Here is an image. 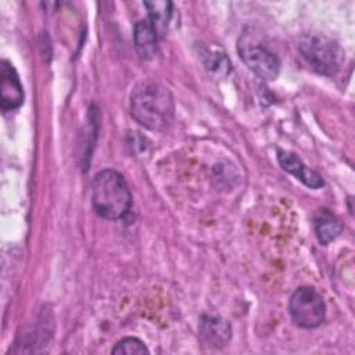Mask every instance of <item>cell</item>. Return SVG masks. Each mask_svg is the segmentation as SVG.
Listing matches in <instances>:
<instances>
[{"mask_svg":"<svg viewBox=\"0 0 355 355\" xmlns=\"http://www.w3.org/2000/svg\"><path fill=\"white\" fill-rule=\"evenodd\" d=\"M202 64L205 69L212 73V75H220L225 76L230 71V62L225 54L220 53H212V51H205L202 55Z\"/></svg>","mask_w":355,"mask_h":355,"instance_id":"cell-12","label":"cell"},{"mask_svg":"<svg viewBox=\"0 0 355 355\" xmlns=\"http://www.w3.org/2000/svg\"><path fill=\"white\" fill-rule=\"evenodd\" d=\"M200 337L209 347L220 348L230 340V324L216 316H202L200 322Z\"/></svg>","mask_w":355,"mask_h":355,"instance_id":"cell-8","label":"cell"},{"mask_svg":"<svg viewBox=\"0 0 355 355\" xmlns=\"http://www.w3.org/2000/svg\"><path fill=\"white\" fill-rule=\"evenodd\" d=\"M277 161H279L283 171L295 176L305 186H308L311 189H319L324 184L320 175L316 171L308 168L295 154H293L290 151L279 150L277 151Z\"/></svg>","mask_w":355,"mask_h":355,"instance_id":"cell-7","label":"cell"},{"mask_svg":"<svg viewBox=\"0 0 355 355\" xmlns=\"http://www.w3.org/2000/svg\"><path fill=\"white\" fill-rule=\"evenodd\" d=\"M24 103V87L19 76L7 60L0 67V107L3 111L17 110Z\"/></svg>","mask_w":355,"mask_h":355,"instance_id":"cell-6","label":"cell"},{"mask_svg":"<svg viewBox=\"0 0 355 355\" xmlns=\"http://www.w3.org/2000/svg\"><path fill=\"white\" fill-rule=\"evenodd\" d=\"M288 312L293 322L301 329H316L326 316V304L322 295L309 286L297 288L288 302Z\"/></svg>","mask_w":355,"mask_h":355,"instance_id":"cell-4","label":"cell"},{"mask_svg":"<svg viewBox=\"0 0 355 355\" xmlns=\"http://www.w3.org/2000/svg\"><path fill=\"white\" fill-rule=\"evenodd\" d=\"M343 227L338 219L329 209H319L315 215V233L322 245L330 244L336 240Z\"/></svg>","mask_w":355,"mask_h":355,"instance_id":"cell-10","label":"cell"},{"mask_svg":"<svg viewBox=\"0 0 355 355\" xmlns=\"http://www.w3.org/2000/svg\"><path fill=\"white\" fill-rule=\"evenodd\" d=\"M157 40L158 33L148 19H141L135 24L133 42L141 58L150 60L157 54Z\"/></svg>","mask_w":355,"mask_h":355,"instance_id":"cell-9","label":"cell"},{"mask_svg":"<svg viewBox=\"0 0 355 355\" xmlns=\"http://www.w3.org/2000/svg\"><path fill=\"white\" fill-rule=\"evenodd\" d=\"M144 7L147 8V12H148V21L154 26L158 36L164 35L172 18V3L171 1H146Z\"/></svg>","mask_w":355,"mask_h":355,"instance_id":"cell-11","label":"cell"},{"mask_svg":"<svg viewBox=\"0 0 355 355\" xmlns=\"http://www.w3.org/2000/svg\"><path fill=\"white\" fill-rule=\"evenodd\" d=\"M298 50L305 61L322 75H336L344 62V51L338 43L319 33L302 35Z\"/></svg>","mask_w":355,"mask_h":355,"instance_id":"cell-3","label":"cell"},{"mask_svg":"<svg viewBox=\"0 0 355 355\" xmlns=\"http://www.w3.org/2000/svg\"><path fill=\"white\" fill-rule=\"evenodd\" d=\"M133 119L150 130H162L173 118L175 104L171 92L158 82L143 80L130 94Z\"/></svg>","mask_w":355,"mask_h":355,"instance_id":"cell-1","label":"cell"},{"mask_svg":"<svg viewBox=\"0 0 355 355\" xmlns=\"http://www.w3.org/2000/svg\"><path fill=\"white\" fill-rule=\"evenodd\" d=\"M237 50L241 61L259 78L273 80L280 71L279 58L266 47L254 43L251 39L241 36L237 43Z\"/></svg>","mask_w":355,"mask_h":355,"instance_id":"cell-5","label":"cell"},{"mask_svg":"<svg viewBox=\"0 0 355 355\" xmlns=\"http://www.w3.org/2000/svg\"><path fill=\"white\" fill-rule=\"evenodd\" d=\"M92 204L101 218L122 219L132 205V194L123 176L114 169L100 171L92 183Z\"/></svg>","mask_w":355,"mask_h":355,"instance_id":"cell-2","label":"cell"},{"mask_svg":"<svg viewBox=\"0 0 355 355\" xmlns=\"http://www.w3.org/2000/svg\"><path fill=\"white\" fill-rule=\"evenodd\" d=\"M114 355H133V354H148V348L144 343L136 337H125L119 340L111 351Z\"/></svg>","mask_w":355,"mask_h":355,"instance_id":"cell-13","label":"cell"}]
</instances>
